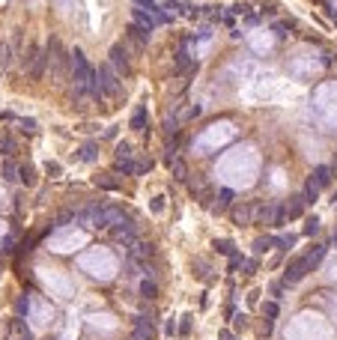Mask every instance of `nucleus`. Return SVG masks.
<instances>
[{
  "label": "nucleus",
  "instance_id": "nucleus-20",
  "mask_svg": "<svg viewBox=\"0 0 337 340\" xmlns=\"http://www.w3.org/2000/svg\"><path fill=\"white\" fill-rule=\"evenodd\" d=\"M215 248H218V254H227V257H233V254H236V248H233V242H230V239H218V242H215Z\"/></svg>",
  "mask_w": 337,
  "mask_h": 340
},
{
  "label": "nucleus",
  "instance_id": "nucleus-13",
  "mask_svg": "<svg viewBox=\"0 0 337 340\" xmlns=\"http://www.w3.org/2000/svg\"><path fill=\"white\" fill-rule=\"evenodd\" d=\"M328 182H331V167L319 164V167L313 170V185H316V188H325Z\"/></svg>",
  "mask_w": 337,
  "mask_h": 340
},
{
  "label": "nucleus",
  "instance_id": "nucleus-22",
  "mask_svg": "<svg viewBox=\"0 0 337 340\" xmlns=\"http://www.w3.org/2000/svg\"><path fill=\"white\" fill-rule=\"evenodd\" d=\"M18 173H21V182H24V185H33V182H36V170L30 167V164L18 167Z\"/></svg>",
  "mask_w": 337,
  "mask_h": 340
},
{
  "label": "nucleus",
  "instance_id": "nucleus-14",
  "mask_svg": "<svg viewBox=\"0 0 337 340\" xmlns=\"http://www.w3.org/2000/svg\"><path fill=\"white\" fill-rule=\"evenodd\" d=\"M322 257H325V248H319V245H316V248H313V251L304 257V263H307V272H313V269L319 266V260H322Z\"/></svg>",
  "mask_w": 337,
  "mask_h": 340
},
{
  "label": "nucleus",
  "instance_id": "nucleus-35",
  "mask_svg": "<svg viewBox=\"0 0 337 340\" xmlns=\"http://www.w3.org/2000/svg\"><path fill=\"white\" fill-rule=\"evenodd\" d=\"M161 209H164V197H155L152 200V212H161Z\"/></svg>",
  "mask_w": 337,
  "mask_h": 340
},
{
  "label": "nucleus",
  "instance_id": "nucleus-15",
  "mask_svg": "<svg viewBox=\"0 0 337 340\" xmlns=\"http://www.w3.org/2000/svg\"><path fill=\"white\" fill-rule=\"evenodd\" d=\"M302 212H304V197L299 194V197H293L290 206H287V218H299Z\"/></svg>",
  "mask_w": 337,
  "mask_h": 340
},
{
  "label": "nucleus",
  "instance_id": "nucleus-40",
  "mask_svg": "<svg viewBox=\"0 0 337 340\" xmlns=\"http://www.w3.org/2000/svg\"><path fill=\"white\" fill-rule=\"evenodd\" d=\"M221 340H236V337H233L230 331H221Z\"/></svg>",
  "mask_w": 337,
  "mask_h": 340
},
{
  "label": "nucleus",
  "instance_id": "nucleus-29",
  "mask_svg": "<svg viewBox=\"0 0 337 340\" xmlns=\"http://www.w3.org/2000/svg\"><path fill=\"white\" fill-rule=\"evenodd\" d=\"M96 182H99L101 188H107V191H114V188H117V185H120V182H117V179H110V176H99V179H96Z\"/></svg>",
  "mask_w": 337,
  "mask_h": 340
},
{
  "label": "nucleus",
  "instance_id": "nucleus-5",
  "mask_svg": "<svg viewBox=\"0 0 337 340\" xmlns=\"http://www.w3.org/2000/svg\"><path fill=\"white\" fill-rule=\"evenodd\" d=\"M110 69H114L120 78H129V75H132V60H129L126 45H114V48H110Z\"/></svg>",
  "mask_w": 337,
  "mask_h": 340
},
{
  "label": "nucleus",
  "instance_id": "nucleus-31",
  "mask_svg": "<svg viewBox=\"0 0 337 340\" xmlns=\"http://www.w3.org/2000/svg\"><path fill=\"white\" fill-rule=\"evenodd\" d=\"M15 173H18V167H15V164H9V161L3 164V179H15Z\"/></svg>",
  "mask_w": 337,
  "mask_h": 340
},
{
  "label": "nucleus",
  "instance_id": "nucleus-11",
  "mask_svg": "<svg viewBox=\"0 0 337 340\" xmlns=\"http://www.w3.org/2000/svg\"><path fill=\"white\" fill-rule=\"evenodd\" d=\"M146 257H152V245H146V242L129 245V260H146Z\"/></svg>",
  "mask_w": 337,
  "mask_h": 340
},
{
  "label": "nucleus",
  "instance_id": "nucleus-30",
  "mask_svg": "<svg viewBox=\"0 0 337 340\" xmlns=\"http://www.w3.org/2000/svg\"><path fill=\"white\" fill-rule=\"evenodd\" d=\"M135 6H137V9H146V12H152L158 3H155V0H135Z\"/></svg>",
  "mask_w": 337,
  "mask_h": 340
},
{
  "label": "nucleus",
  "instance_id": "nucleus-25",
  "mask_svg": "<svg viewBox=\"0 0 337 340\" xmlns=\"http://www.w3.org/2000/svg\"><path fill=\"white\" fill-rule=\"evenodd\" d=\"M0 152L3 155H15V140L12 137H0Z\"/></svg>",
  "mask_w": 337,
  "mask_h": 340
},
{
  "label": "nucleus",
  "instance_id": "nucleus-2",
  "mask_svg": "<svg viewBox=\"0 0 337 340\" xmlns=\"http://www.w3.org/2000/svg\"><path fill=\"white\" fill-rule=\"evenodd\" d=\"M254 221L269 224V227H284L287 221V209L277 203H257L254 206Z\"/></svg>",
  "mask_w": 337,
  "mask_h": 340
},
{
  "label": "nucleus",
  "instance_id": "nucleus-1",
  "mask_svg": "<svg viewBox=\"0 0 337 340\" xmlns=\"http://www.w3.org/2000/svg\"><path fill=\"white\" fill-rule=\"evenodd\" d=\"M48 63H51V69H54V78H57V81L66 78V72L72 69V54L63 51L60 39H51V42H48Z\"/></svg>",
  "mask_w": 337,
  "mask_h": 340
},
{
  "label": "nucleus",
  "instance_id": "nucleus-28",
  "mask_svg": "<svg viewBox=\"0 0 337 340\" xmlns=\"http://www.w3.org/2000/svg\"><path fill=\"white\" fill-rule=\"evenodd\" d=\"M313 233H319V221H316V218H307V224H304V236H313Z\"/></svg>",
  "mask_w": 337,
  "mask_h": 340
},
{
  "label": "nucleus",
  "instance_id": "nucleus-26",
  "mask_svg": "<svg viewBox=\"0 0 337 340\" xmlns=\"http://www.w3.org/2000/svg\"><path fill=\"white\" fill-rule=\"evenodd\" d=\"M140 293H143L146 299H155V293H158V287H155V280H143V284H140Z\"/></svg>",
  "mask_w": 337,
  "mask_h": 340
},
{
  "label": "nucleus",
  "instance_id": "nucleus-33",
  "mask_svg": "<svg viewBox=\"0 0 337 340\" xmlns=\"http://www.w3.org/2000/svg\"><path fill=\"white\" fill-rule=\"evenodd\" d=\"M233 325H236V328H245V325H248V316H245V313H239L236 319H233Z\"/></svg>",
  "mask_w": 337,
  "mask_h": 340
},
{
  "label": "nucleus",
  "instance_id": "nucleus-9",
  "mask_svg": "<svg viewBox=\"0 0 337 340\" xmlns=\"http://www.w3.org/2000/svg\"><path fill=\"white\" fill-rule=\"evenodd\" d=\"M114 239H117V242H123V245H132V242H135V224H132V221H126V224L114 227Z\"/></svg>",
  "mask_w": 337,
  "mask_h": 340
},
{
  "label": "nucleus",
  "instance_id": "nucleus-18",
  "mask_svg": "<svg viewBox=\"0 0 337 340\" xmlns=\"http://www.w3.org/2000/svg\"><path fill=\"white\" fill-rule=\"evenodd\" d=\"M316 194H319V188L313 185V179H307V185H304V191H302L304 203H313V200H316Z\"/></svg>",
  "mask_w": 337,
  "mask_h": 340
},
{
  "label": "nucleus",
  "instance_id": "nucleus-39",
  "mask_svg": "<svg viewBox=\"0 0 337 340\" xmlns=\"http://www.w3.org/2000/svg\"><path fill=\"white\" fill-rule=\"evenodd\" d=\"M48 173L51 176H60V164H48Z\"/></svg>",
  "mask_w": 337,
  "mask_h": 340
},
{
  "label": "nucleus",
  "instance_id": "nucleus-6",
  "mask_svg": "<svg viewBox=\"0 0 337 340\" xmlns=\"http://www.w3.org/2000/svg\"><path fill=\"white\" fill-rule=\"evenodd\" d=\"M304 274H307V263H304V257H296L290 266H287V272H284V280L287 284H299Z\"/></svg>",
  "mask_w": 337,
  "mask_h": 340
},
{
  "label": "nucleus",
  "instance_id": "nucleus-23",
  "mask_svg": "<svg viewBox=\"0 0 337 340\" xmlns=\"http://www.w3.org/2000/svg\"><path fill=\"white\" fill-rule=\"evenodd\" d=\"M176 66H179V69H194V60L188 57V51H185V48L176 54Z\"/></svg>",
  "mask_w": 337,
  "mask_h": 340
},
{
  "label": "nucleus",
  "instance_id": "nucleus-21",
  "mask_svg": "<svg viewBox=\"0 0 337 340\" xmlns=\"http://www.w3.org/2000/svg\"><path fill=\"white\" fill-rule=\"evenodd\" d=\"M170 170H173V176H176V179H188V167H185V161H182V158H176V161L170 164Z\"/></svg>",
  "mask_w": 337,
  "mask_h": 340
},
{
  "label": "nucleus",
  "instance_id": "nucleus-4",
  "mask_svg": "<svg viewBox=\"0 0 337 340\" xmlns=\"http://www.w3.org/2000/svg\"><path fill=\"white\" fill-rule=\"evenodd\" d=\"M96 72H99L101 93H104V96H110V99H120V96H123V78L110 69V63H107V66H99Z\"/></svg>",
  "mask_w": 337,
  "mask_h": 340
},
{
  "label": "nucleus",
  "instance_id": "nucleus-27",
  "mask_svg": "<svg viewBox=\"0 0 337 340\" xmlns=\"http://www.w3.org/2000/svg\"><path fill=\"white\" fill-rule=\"evenodd\" d=\"M271 245H274V239H257V242H254V251H257V254H266Z\"/></svg>",
  "mask_w": 337,
  "mask_h": 340
},
{
  "label": "nucleus",
  "instance_id": "nucleus-36",
  "mask_svg": "<svg viewBox=\"0 0 337 340\" xmlns=\"http://www.w3.org/2000/svg\"><path fill=\"white\" fill-rule=\"evenodd\" d=\"M263 310H266V313H269V316H277V305H274V302H269V305L263 307Z\"/></svg>",
  "mask_w": 337,
  "mask_h": 340
},
{
  "label": "nucleus",
  "instance_id": "nucleus-16",
  "mask_svg": "<svg viewBox=\"0 0 337 340\" xmlns=\"http://www.w3.org/2000/svg\"><path fill=\"white\" fill-rule=\"evenodd\" d=\"M230 203H233V191H230V188H221V191H218V206H215V212H224Z\"/></svg>",
  "mask_w": 337,
  "mask_h": 340
},
{
  "label": "nucleus",
  "instance_id": "nucleus-43",
  "mask_svg": "<svg viewBox=\"0 0 337 340\" xmlns=\"http://www.w3.org/2000/svg\"><path fill=\"white\" fill-rule=\"evenodd\" d=\"M132 340H137V337H132Z\"/></svg>",
  "mask_w": 337,
  "mask_h": 340
},
{
  "label": "nucleus",
  "instance_id": "nucleus-38",
  "mask_svg": "<svg viewBox=\"0 0 337 340\" xmlns=\"http://www.w3.org/2000/svg\"><path fill=\"white\" fill-rule=\"evenodd\" d=\"M188 325H191V316H182V328H179V331L188 334Z\"/></svg>",
  "mask_w": 337,
  "mask_h": 340
},
{
  "label": "nucleus",
  "instance_id": "nucleus-41",
  "mask_svg": "<svg viewBox=\"0 0 337 340\" xmlns=\"http://www.w3.org/2000/svg\"><path fill=\"white\" fill-rule=\"evenodd\" d=\"M331 176H337V158H334V164H331Z\"/></svg>",
  "mask_w": 337,
  "mask_h": 340
},
{
  "label": "nucleus",
  "instance_id": "nucleus-24",
  "mask_svg": "<svg viewBox=\"0 0 337 340\" xmlns=\"http://www.w3.org/2000/svg\"><path fill=\"white\" fill-rule=\"evenodd\" d=\"M0 66L3 69L12 66V48H9V45H0Z\"/></svg>",
  "mask_w": 337,
  "mask_h": 340
},
{
  "label": "nucleus",
  "instance_id": "nucleus-10",
  "mask_svg": "<svg viewBox=\"0 0 337 340\" xmlns=\"http://www.w3.org/2000/svg\"><path fill=\"white\" fill-rule=\"evenodd\" d=\"M233 221L242 224V227H245V224H251V221H254V206H251V203L233 206Z\"/></svg>",
  "mask_w": 337,
  "mask_h": 340
},
{
  "label": "nucleus",
  "instance_id": "nucleus-19",
  "mask_svg": "<svg viewBox=\"0 0 337 340\" xmlns=\"http://www.w3.org/2000/svg\"><path fill=\"white\" fill-rule=\"evenodd\" d=\"M132 146L129 143H117V161H132Z\"/></svg>",
  "mask_w": 337,
  "mask_h": 340
},
{
  "label": "nucleus",
  "instance_id": "nucleus-17",
  "mask_svg": "<svg viewBox=\"0 0 337 340\" xmlns=\"http://www.w3.org/2000/svg\"><path fill=\"white\" fill-rule=\"evenodd\" d=\"M99 152H96V143H84L81 146V161H96Z\"/></svg>",
  "mask_w": 337,
  "mask_h": 340
},
{
  "label": "nucleus",
  "instance_id": "nucleus-32",
  "mask_svg": "<svg viewBox=\"0 0 337 340\" xmlns=\"http://www.w3.org/2000/svg\"><path fill=\"white\" fill-rule=\"evenodd\" d=\"M3 251H6V254H12V251H15V236H6V239H3Z\"/></svg>",
  "mask_w": 337,
  "mask_h": 340
},
{
  "label": "nucleus",
  "instance_id": "nucleus-8",
  "mask_svg": "<svg viewBox=\"0 0 337 340\" xmlns=\"http://www.w3.org/2000/svg\"><path fill=\"white\" fill-rule=\"evenodd\" d=\"M132 18H135L132 24H135V27H140L143 33H152V30H155V21H152V15H149L146 9H135V12H132Z\"/></svg>",
  "mask_w": 337,
  "mask_h": 340
},
{
  "label": "nucleus",
  "instance_id": "nucleus-37",
  "mask_svg": "<svg viewBox=\"0 0 337 340\" xmlns=\"http://www.w3.org/2000/svg\"><path fill=\"white\" fill-rule=\"evenodd\" d=\"M24 310H27V296H21V299H18V316H21Z\"/></svg>",
  "mask_w": 337,
  "mask_h": 340
},
{
  "label": "nucleus",
  "instance_id": "nucleus-7",
  "mask_svg": "<svg viewBox=\"0 0 337 340\" xmlns=\"http://www.w3.org/2000/svg\"><path fill=\"white\" fill-rule=\"evenodd\" d=\"M132 337H137V340H152V337H155L152 322H149V319H143V316H135V331H132Z\"/></svg>",
  "mask_w": 337,
  "mask_h": 340
},
{
  "label": "nucleus",
  "instance_id": "nucleus-3",
  "mask_svg": "<svg viewBox=\"0 0 337 340\" xmlns=\"http://www.w3.org/2000/svg\"><path fill=\"white\" fill-rule=\"evenodd\" d=\"M24 66H27V78L30 81H42V75L48 69V48L30 45V54L24 57Z\"/></svg>",
  "mask_w": 337,
  "mask_h": 340
},
{
  "label": "nucleus",
  "instance_id": "nucleus-34",
  "mask_svg": "<svg viewBox=\"0 0 337 340\" xmlns=\"http://www.w3.org/2000/svg\"><path fill=\"white\" fill-rule=\"evenodd\" d=\"M239 266H242V257H239V254H233V257H230V272H236Z\"/></svg>",
  "mask_w": 337,
  "mask_h": 340
},
{
  "label": "nucleus",
  "instance_id": "nucleus-42",
  "mask_svg": "<svg viewBox=\"0 0 337 340\" xmlns=\"http://www.w3.org/2000/svg\"><path fill=\"white\" fill-rule=\"evenodd\" d=\"M334 242H337V233H334Z\"/></svg>",
  "mask_w": 337,
  "mask_h": 340
},
{
  "label": "nucleus",
  "instance_id": "nucleus-12",
  "mask_svg": "<svg viewBox=\"0 0 337 340\" xmlns=\"http://www.w3.org/2000/svg\"><path fill=\"white\" fill-rule=\"evenodd\" d=\"M146 123H149V114H146V107L140 104V107H135V114H132V123H129V126H132L135 132H146Z\"/></svg>",
  "mask_w": 337,
  "mask_h": 340
}]
</instances>
